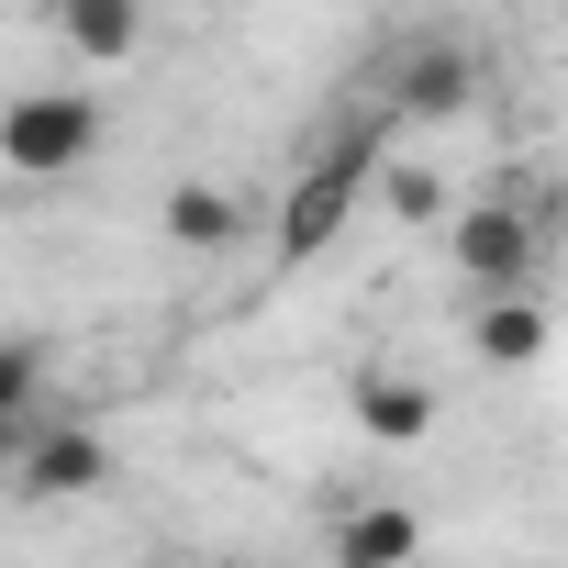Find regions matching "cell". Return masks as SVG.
Instances as JSON below:
<instances>
[{"label": "cell", "instance_id": "obj_8", "mask_svg": "<svg viewBox=\"0 0 568 568\" xmlns=\"http://www.w3.org/2000/svg\"><path fill=\"white\" fill-rule=\"evenodd\" d=\"M156 223H168V245H179V256H223V245H245V201H234V190H212V179H179Z\"/></svg>", "mask_w": 568, "mask_h": 568}, {"label": "cell", "instance_id": "obj_6", "mask_svg": "<svg viewBox=\"0 0 568 568\" xmlns=\"http://www.w3.org/2000/svg\"><path fill=\"white\" fill-rule=\"evenodd\" d=\"M424 557V513L413 501H346L324 524V568H413Z\"/></svg>", "mask_w": 568, "mask_h": 568}, {"label": "cell", "instance_id": "obj_2", "mask_svg": "<svg viewBox=\"0 0 568 568\" xmlns=\"http://www.w3.org/2000/svg\"><path fill=\"white\" fill-rule=\"evenodd\" d=\"M368 156H379V123H368V134H346V145H324V156L291 179V201H278V256H291V267H302V256H324V245L346 234V212L368 201Z\"/></svg>", "mask_w": 568, "mask_h": 568}, {"label": "cell", "instance_id": "obj_4", "mask_svg": "<svg viewBox=\"0 0 568 568\" xmlns=\"http://www.w3.org/2000/svg\"><path fill=\"white\" fill-rule=\"evenodd\" d=\"M101 479H112V446H101L90 424H23V446H12V490H23L34 513L90 501Z\"/></svg>", "mask_w": 568, "mask_h": 568}, {"label": "cell", "instance_id": "obj_7", "mask_svg": "<svg viewBox=\"0 0 568 568\" xmlns=\"http://www.w3.org/2000/svg\"><path fill=\"white\" fill-rule=\"evenodd\" d=\"M34 23L79 57V68H123L145 45V0H34Z\"/></svg>", "mask_w": 568, "mask_h": 568}, {"label": "cell", "instance_id": "obj_12", "mask_svg": "<svg viewBox=\"0 0 568 568\" xmlns=\"http://www.w3.org/2000/svg\"><path fill=\"white\" fill-rule=\"evenodd\" d=\"M34 390H45V346H0V446H23Z\"/></svg>", "mask_w": 568, "mask_h": 568}, {"label": "cell", "instance_id": "obj_3", "mask_svg": "<svg viewBox=\"0 0 568 568\" xmlns=\"http://www.w3.org/2000/svg\"><path fill=\"white\" fill-rule=\"evenodd\" d=\"M446 256H457V278H468V302H479V291H535L546 212H524V201H468V212L446 223Z\"/></svg>", "mask_w": 568, "mask_h": 568}, {"label": "cell", "instance_id": "obj_1", "mask_svg": "<svg viewBox=\"0 0 568 568\" xmlns=\"http://www.w3.org/2000/svg\"><path fill=\"white\" fill-rule=\"evenodd\" d=\"M101 90H12L0 101V168L12 179H68L101 156Z\"/></svg>", "mask_w": 568, "mask_h": 568}, {"label": "cell", "instance_id": "obj_5", "mask_svg": "<svg viewBox=\"0 0 568 568\" xmlns=\"http://www.w3.org/2000/svg\"><path fill=\"white\" fill-rule=\"evenodd\" d=\"M468 101H479V57L457 34H435V45H413L390 68V123H457Z\"/></svg>", "mask_w": 568, "mask_h": 568}, {"label": "cell", "instance_id": "obj_11", "mask_svg": "<svg viewBox=\"0 0 568 568\" xmlns=\"http://www.w3.org/2000/svg\"><path fill=\"white\" fill-rule=\"evenodd\" d=\"M368 201H379L390 223H446V179H435V168H413V156L368 168Z\"/></svg>", "mask_w": 568, "mask_h": 568}, {"label": "cell", "instance_id": "obj_13", "mask_svg": "<svg viewBox=\"0 0 568 568\" xmlns=\"http://www.w3.org/2000/svg\"><path fill=\"white\" fill-rule=\"evenodd\" d=\"M212 568H256V557H212Z\"/></svg>", "mask_w": 568, "mask_h": 568}, {"label": "cell", "instance_id": "obj_10", "mask_svg": "<svg viewBox=\"0 0 568 568\" xmlns=\"http://www.w3.org/2000/svg\"><path fill=\"white\" fill-rule=\"evenodd\" d=\"M479 357L535 368V357H546V302H535V291H479Z\"/></svg>", "mask_w": 568, "mask_h": 568}, {"label": "cell", "instance_id": "obj_9", "mask_svg": "<svg viewBox=\"0 0 568 568\" xmlns=\"http://www.w3.org/2000/svg\"><path fill=\"white\" fill-rule=\"evenodd\" d=\"M357 424H368L379 446H413V435H435V390H424L413 368H368V379H357Z\"/></svg>", "mask_w": 568, "mask_h": 568}]
</instances>
